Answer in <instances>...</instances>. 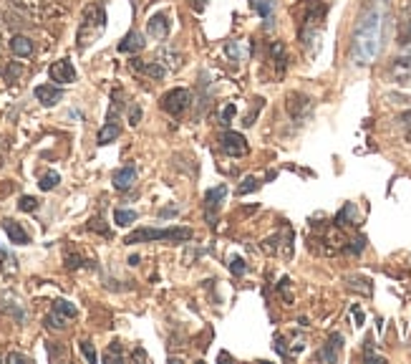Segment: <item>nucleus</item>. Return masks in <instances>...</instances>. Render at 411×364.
<instances>
[{"label":"nucleus","instance_id":"nucleus-1","mask_svg":"<svg viewBox=\"0 0 411 364\" xmlns=\"http://www.w3.org/2000/svg\"><path fill=\"white\" fill-rule=\"evenodd\" d=\"M381 26H384V6L379 0L361 13L359 26L354 31V46H351V56L354 64L368 66L373 64V59L379 56L381 48Z\"/></svg>","mask_w":411,"mask_h":364},{"label":"nucleus","instance_id":"nucleus-2","mask_svg":"<svg viewBox=\"0 0 411 364\" xmlns=\"http://www.w3.org/2000/svg\"><path fill=\"white\" fill-rule=\"evenodd\" d=\"M15 10H20L23 15H28L36 23H43V20H58L64 18L68 10L61 0H8Z\"/></svg>","mask_w":411,"mask_h":364},{"label":"nucleus","instance_id":"nucleus-3","mask_svg":"<svg viewBox=\"0 0 411 364\" xmlns=\"http://www.w3.org/2000/svg\"><path fill=\"white\" fill-rule=\"evenodd\" d=\"M194 230L192 227H136L134 233H129L124 238L127 246H134V243H154V241H174V243H185L192 241Z\"/></svg>","mask_w":411,"mask_h":364},{"label":"nucleus","instance_id":"nucleus-4","mask_svg":"<svg viewBox=\"0 0 411 364\" xmlns=\"http://www.w3.org/2000/svg\"><path fill=\"white\" fill-rule=\"evenodd\" d=\"M106 28V13H103V8L99 6H89L84 10V20H81V26H78V46L86 48L91 46L94 41L99 38Z\"/></svg>","mask_w":411,"mask_h":364},{"label":"nucleus","instance_id":"nucleus-5","mask_svg":"<svg viewBox=\"0 0 411 364\" xmlns=\"http://www.w3.org/2000/svg\"><path fill=\"white\" fill-rule=\"evenodd\" d=\"M189 104H192V94H189L187 89H172L161 97V109L174 119L182 117V114L189 109Z\"/></svg>","mask_w":411,"mask_h":364},{"label":"nucleus","instance_id":"nucleus-6","mask_svg":"<svg viewBox=\"0 0 411 364\" xmlns=\"http://www.w3.org/2000/svg\"><path fill=\"white\" fill-rule=\"evenodd\" d=\"M219 147H222V152L230 157H245L250 152L247 139H245L240 132H225V134L219 136Z\"/></svg>","mask_w":411,"mask_h":364},{"label":"nucleus","instance_id":"nucleus-7","mask_svg":"<svg viewBox=\"0 0 411 364\" xmlns=\"http://www.w3.org/2000/svg\"><path fill=\"white\" fill-rule=\"evenodd\" d=\"M48 76H51V81H56L58 86L73 84V81H76V69H73V64L68 59L53 61L51 69H48Z\"/></svg>","mask_w":411,"mask_h":364},{"label":"nucleus","instance_id":"nucleus-8","mask_svg":"<svg viewBox=\"0 0 411 364\" xmlns=\"http://www.w3.org/2000/svg\"><path fill=\"white\" fill-rule=\"evenodd\" d=\"M129 66H131V71H134V74H142V76L154 78V81H161V78L167 76V69H164L159 61L131 59V61H129Z\"/></svg>","mask_w":411,"mask_h":364},{"label":"nucleus","instance_id":"nucleus-9","mask_svg":"<svg viewBox=\"0 0 411 364\" xmlns=\"http://www.w3.org/2000/svg\"><path fill=\"white\" fill-rule=\"evenodd\" d=\"M225 195H227L225 185H217V188H212L205 195V218H207V223H215V213H217V208L222 205Z\"/></svg>","mask_w":411,"mask_h":364},{"label":"nucleus","instance_id":"nucleus-10","mask_svg":"<svg viewBox=\"0 0 411 364\" xmlns=\"http://www.w3.org/2000/svg\"><path fill=\"white\" fill-rule=\"evenodd\" d=\"M36 99H38L43 106H56L61 99H64V89L61 86H53V84H41L36 86Z\"/></svg>","mask_w":411,"mask_h":364},{"label":"nucleus","instance_id":"nucleus-11","mask_svg":"<svg viewBox=\"0 0 411 364\" xmlns=\"http://www.w3.org/2000/svg\"><path fill=\"white\" fill-rule=\"evenodd\" d=\"M147 33L154 41H164L169 36V18L164 13H157L147 20Z\"/></svg>","mask_w":411,"mask_h":364},{"label":"nucleus","instance_id":"nucleus-12","mask_svg":"<svg viewBox=\"0 0 411 364\" xmlns=\"http://www.w3.org/2000/svg\"><path fill=\"white\" fill-rule=\"evenodd\" d=\"M10 51L18 59H31L33 51H36V43H33V38L23 36V33H15L13 38H10Z\"/></svg>","mask_w":411,"mask_h":364},{"label":"nucleus","instance_id":"nucleus-13","mask_svg":"<svg viewBox=\"0 0 411 364\" xmlns=\"http://www.w3.org/2000/svg\"><path fill=\"white\" fill-rule=\"evenodd\" d=\"M288 111L293 119H303L310 111V99L305 94H290L288 97Z\"/></svg>","mask_w":411,"mask_h":364},{"label":"nucleus","instance_id":"nucleus-14","mask_svg":"<svg viewBox=\"0 0 411 364\" xmlns=\"http://www.w3.org/2000/svg\"><path fill=\"white\" fill-rule=\"evenodd\" d=\"M0 312L3 314H8V316H13L15 321H26V309H20L18 306V301L13 299V296H0Z\"/></svg>","mask_w":411,"mask_h":364},{"label":"nucleus","instance_id":"nucleus-15","mask_svg":"<svg viewBox=\"0 0 411 364\" xmlns=\"http://www.w3.org/2000/svg\"><path fill=\"white\" fill-rule=\"evenodd\" d=\"M144 46H147V43H144L142 33L131 31V33H127V36H124V41L119 43V51H122V53H131V56H134V53L142 51Z\"/></svg>","mask_w":411,"mask_h":364},{"label":"nucleus","instance_id":"nucleus-16","mask_svg":"<svg viewBox=\"0 0 411 364\" xmlns=\"http://www.w3.org/2000/svg\"><path fill=\"white\" fill-rule=\"evenodd\" d=\"M3 230H6V235L15 243V246H26V243L31 241L26 230L20 227V223H15V220H3Z\"/></svg>","mask_w":411,"mask_h":364},{"label":"nucleus","instance_id":"nucleus-17","mask_svg":"<svg viewBox=\"0 0 411 364\" xmlns=\"http://www.w3.org/2000/svg\"><path fill=\"white\" fill-rule=\"evenodd\" d=\"M159 64L167 69V71H180L182 66H185V59H182L180 51H172V48H164L159 51Z\"/></svg>","mask_w":411,"mask_h":364},{"label":"nucleus","instance_id":"nucleus-18","mask_svg":"<svg viewBox=\"0 0 411 364\" xmlns=\"http://www.w3.org/2000/svg\"><path fill=\"white\" fill-rule=\"evenodd\" d=\"M136 180V169L134 167H122L114 172V188L119 190V192H124V190H129L131 185H134Z\"/></svg>","mask_w":411,"mask_h":364},{"label":"nucleus","instance_id":"nucleus-19","mask_svg":"<svg viewBox=\"0 0 411 364\" xmlns=\"http://www.w3.org/2000/svg\"><path fill=\"white\" fill-rule=\"evenodd\" d=\"M336 225H359V213H356V205L354 202H346L343 208L338 210V215H336Z\"/></svg>","mask_w":411,"mask_h":364},{"label":"nucleus","instance_id":"nucleus-20","mask_svg":"<svg viewBox=\"0 0 411 364\" xmlns=\"http://www.w3.org/2000/svg\"><path fill=\"white\" fill-rule=\"evenodd\" d=\"M394 76H396L401 84H411V53L396 59V64H394Z\"/></svg>","mask_w":411,"mask_h":364},{"label":"nucleus","instance_id":"nucleus-21","mask_svg":"<svg viewBox=\"0 0 411 364\" xmlns=\"http://www.w3.org/2000/svg\"><path fill=\"white\" fill-rule=\"evenodd\" d=\"M340 344H343V337H340V334H333V337H331V342H328L326 349H321L318 359H321V362H336V359H338Z\"/></svg>","mask_w":411,"mask_h":364},{"label":"nucleus","instance_id":"nucleus-22","mask_svg":"<svg viewBox=\"0 0 411 364\" xmlns=\"http://www.w3.org/2000/svg\"><path fill=\"white\" fill-rule=\"evenodd\" d=\"M0 268H3L6 276H15L18 273V260L10 255V251L6 246H0Z\"/></svg>","mask_w":411,"mask_h":364},{"label":"nucleus","instance_id":"nucleus-23","mask_svg":"<svg viewBox=\"0 0 411 364\" xmlns=\"http://www.w3.org/2000/svg\"><path fill=\"white\" fill-rule=\"evenodd\" d=\"M119 132H122V127L116 122H106L101 127V132H99V136H96V142L99 144H109V142H114L116 136H119Z\"/></svg>","mask_w":411,"mask_h":364},{"label":"nucleus","instance_id":"nucleus-24","mask_svg":"<svg viewBox=\"0 0 411 364\" xmlns=\"http://www.w3.org/2000/svg\"><path fill=\"white\" fill-rule=\"evenodd\" d=\"M346 284H348V288H351V291L366 293V296H371V291H373L371 281H368V279H363V276H348V279H346Z\"/></svg>","mask_w":411,"mask_h":364},{"label":"nucleus","instance_id":"nucleus-25","mask_svg":"<svg viewBox=\"0 0 411 364\" xmlns=\"http://www.w3.org/2000/svg\"><path fill=\"white\" fill-rule=\"evenodd\" d=\"M250 6L260 18L270 20L273 18V10H275V0H250Z\"/></svg>","mask_w":411,"mask_h":364},{"label":"nucleus","instance_id":"nucleus-26","mask_svg":"<svg viewBox=\"0 0 411 364\" xmlns=\"http://www.w3.org/2000/svg\"><path fill=\"white\" fill-rule=\"evenodd\" d=\"M270 56H273V61L277 64V71H283L288 56H285V46L280 43V41H273V43H270Z\"/></svg>","mask_w":411,"mask_h":364},{"label":"nucleus","instance_id":"nucleus-27","mask_svg":"<svg viewBox=\"0 0 411 364\" xmlns=\"http://www.w3.org/2000/svg\"><path fill=\"white\" fill-rule=\"evenodd\" d=\"M53 312H58L61 316H66V318H76V306L71 304V301H66V299H58V301H53Z\"/></svg>","mask_w":411,"mask_h":364},{"label":"nucleus","instance_id":"nucleus-28","mask_svg":"<svg viewBox=\"0 0 411 364\" xmlns=\"http://www.w3.org/2000/svg\"><path fill=\"white\" fill-rule=\"evenodd\" d=\"M134 220H136V213H134V210H122V208L114 210V223H116V225L127 227V225H131Z\"/></svg>","mask_w":411,"mask_h":364},{"label":"nucleus","instance_id":"nucleus-29","mask_svg":"<svg viewBox=\"0 0 411 364\" xmlns=\"http://www.w3.org/2000/svg\"><path fill=\"white\" fill-rule=\"evenodd\" d=\"M48 329H53V332H64L66 329V316H61L58 312H53V314H48L45 316V321H43Z\"/></svg>","mask_w":411,"mask_h":364},{"label":"nucleus","instance_id":"nucleus-30","mask_svg":"<svg viewBox=\"0 0 411 364\" xmlns=\"http://www.w3.org/2000/svg\"><path fill=\"white\" fill-rule=\"evenodd\" d=\"M61 182V175L58 172H45L43 177H41V182H38V188L43 190V192H48V190H53Z\"/></svg>","mask_w":411,"mask_h":364},{"label":"nucleus","instance_id":"nucleus-31","mask_svg":"<svg viewBox=\"0 0 411 364\" xmlns=\"http://www.w3.org/2000/svg\"><path fill=\"white\" fill-rule=\"evenodd\" d=\"M18 208L23 210V213H33V210H38V200L31 197V195H23L20 197V202H18Z\"/></svg>","mask_w":411,"mask_h":364},{"label":"nucleus","instance_id":"nucleus-32","mask_svg":"<svg viewBox=\"0 0 411 364\" xmlns=\"http://www.w3.org/2000/svg\"><path fill=\"white\" fill-rule=\"evenodd\" d=\"M257 185H260V182H257L255 177H245L243 185H240V188H238V192H240V195H247V192H252V190H257Z\"/></svg>","mask_w":411,"mask_h":364},{"label":"nucleus","instance_id":"nucleus-33","mask_svg":"<svg viewBox=\"0 0 411 364\" xmlns=\"http://www.w3.org/2000/svg\"><path fill=\"white\" fill-rule=\"evenodd\" d=\"M81 354H84V357L89 359L91 364L96 362V349H94V344H91V342H86V339L81 342Z\"/></svg>","mask_w":411,"mask_h":364},{"label":"nucleus","instance_id":"nucleus-34","mask_svg":"<svg viewBox=\"0 0 411 364\" xmlns=\"http://www.w3.org/2000/svg\"><path fill=\"white\" fill-rule=\"evenodd\" d=\"M84 266V258H81V255H66V268H68V271H76V268H81Z\"/></svg>","mask_w":411,"mask_h":364},{"label":"nucleus","instance_id":"nucleus-35","mask_svg":"<svg viewBox=\"0 0 411 364\" xmlns=\"http://www.w3.org/2000/svg\"><path fill=\"white\" fill-rule=\"evenodd\" d=\"M103 359H106V362H122L124 357H122V349H119V344H111Z\"/></svg>","mask_w":411,"mask_h":364},{"label":"nucleus","instance_id":"nucleus-36","mask_svg":"<svg viewBox=\"0 0 411 364\" xmlns=\"http://www.w3.org/2000/svg\"><path fill=\"white\" fill-rule=\"evenodd\" d=\"M401 130H404V136L411 142V111H406V114H401Z\"/></svg>","mask_w":411,"mask_h":364},{"label":"nucleus","instance_id":"nucleus-37","mask_svg":"<svg viewBox=\"0 0 411 364\" xmlns=\"http://www.w3.org/2000/svg\"><path fill=\"white\" fill-rule=\"evenodd\" d=\"M348 243H351V246H343L348 253H361V251H363V246H366V241H363V238H356V241H348Z\"/></svg>","mask_w":411,"mask_h":364},{"label":"nucleus","instance_id":"nucleus-38","mask_svg":"<svg viewBox=\"0 0 411 364\" xmlns=\"http://www.w3.org/2000/svg\"><path fill=\"white\" fill-rule=\"evenodd\" d=\"M230 268H232V273H235V276H243V273H245V260L243 258H232L230 260Z\"/></svg>","mask_w":411,"mask_h":364},{"label":"nucleus","instance_id":"nucleus-39","mask_svg":"<svg viewBox=\"0 0 411 364\" xmlns=\"http://www.w3.org/2000/svg\"><path fill=\"white\" fill-rule=\"evenodd\" d=\"M0 359H3V362H31L26 354H18V351H10V354H6V357H0Z\"/></svg>","mask_w":411,"mask_h":364},{"label":"nucleus","instance_id":"nucleus-40","mask_svg":"<svg viewBox=\"0 0 411 364\" xmlns=\"http://www.w3.org/2000/svg\"><path fill=\"white\" fill-rule=\"evenodd\" d=\"M18 76H20V66H15V64L8 66V69H6V78H8V81H15Z\"/></svg>","mask_w":411,"mask_h":364},{"label":"nucleus","instance_id":"nucleus-41","mask_svg":"<svg viewBox=\"0 0 411 364\" xmlns=\"http://www.w3.org/2000/svg\"><path fill=\"white\" fill-rule=\"evenodd\" d=\"M235 104H227L225 106V111H222V124H230L232 122V117H235Z\"/></svg>","mask_w":411,"mask_h":364},{"label":"nucleus","instance_id":"nucleus-42","mask_svg":"<svg viewBox=\"0 0 411 364\" xmlns=\"http://www.w3.org/2000/svg\"><path fill=\"white\" fill-rule=\"evenodd\" d=\"M227 53H230L232 59L238 61V59H240V48H238V43H227Z\"/></svg>","mask_w":411,"mask_h":364},{"label":"nucleus","instance_id":"nucleus-43","mask_svg":"<svg viewBox=\"0 0 411 364\" xmlns=\"http://www.w3.org/2000/svg\"><path fill=\"white\" fill-rule=\"evenodd\" d=\"M139 117H142V111H139V109H131V124L139 122Z\"/></svg>","mask_w":411,"mask_h":364},{"label":"nucleus","instance_id":"nucleus-44","mask_svg":"<svg viewBox=\"0 0 411 364\" xmlns=\"http://www.w3.org/2000/svg\"><path fill=\"white\" fill-rule=\"evenodd\" d=\"M354 316H356V321H359V324H361V321H363V314H361L359 309H354Z\"/></svg>","mask_w":411,"mask_h":364},{"label":"nucleus","instance_id":"nucleus-45","mask_svg":"<svg viewBox=\"0 0 411 364\" xmlns=\"http://www.w3.org/2000/svg\"><path fill=\"white\" fill-rule=\"evenodd\" d=\"M409 38H411V23H409Z\"/></svg>","mask_w":411,"mask_h":364},{"label":"nucleus","instance_id":"nucleus-46","mask_svg":"<svg viewBox=\"0 0 411 364\" xmlns=\"http://www.w3.org/2000/svg\"><path fill=\"white\" fill-rule=\"evenodd\" d=\"M0 56H3V48H0Z\"/></svg>","mask_w":411,"mask_h":364}]
</instances>
